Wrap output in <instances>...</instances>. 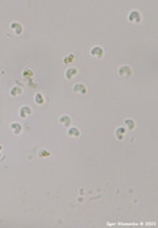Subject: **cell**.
I'll return each mask as SVG.
<instances>
[{
    "instance_id": "cell-1",
    "label": "cell",
    "mask_w": 158,
    "mask_h": 228,
    "mask_svg": "<svg viewBox=\"0 0 158 228\" xmlns=\"http://www.w3.org/2000/svg\"><path fill=\"white\" fill-rule=\"evenodd\" d=\"M119 75L120 77H125V78H129L132 75V69L129 66H121L119 69Z\"/></svg>"
},
{
    "instance_id": "cell-2",
    "label": "cell",
    "mask_w": 158,
    "mask_h": 228,
    "mask_svg": "<svg viewBox=\"0 0 158 228\" xmlns=\"http://www.w3.org/2000/svg\"><path fill=\"white\" fill-rule=\"evenodd\" d=\"M129 21L131 23H140L141 21V13L138 11H132L129 15Z\"/></svg>"
},
{
    "instance_id": "cell-3",
    "label": "cell",
    "mask_w": 158,
    "mask_h": 228,
    "mask_svg": "<svg viewBox=\"0 0 158 228\" xmlns=\"http://www.w3.org/2000/svg\"><path fill=\"white\" fill-rule=\"evenodd\" d=\"M90 53H91V55H92V57H96V58H102L103 57V49L100 48V46H94L92 49H91V51H90Z\"/></svg>"
},
{
    "instance_id": "cell-4",
    "label": "cell",
    "mask_w": 158,
    "mask_h": 228,
    "mask_svg": "<svg viewBox=\"0 0 158 228\" xmlns=\"http://www.w3.org/2000/svg\"><path fill=\"white\" fill-rule=\"evenodd\" d=\"M74 91L78 92V94H87V87L83 83H76L74 86Z\"/></svg>"
},
{
    "instance_id": "cell-5",
    "label": "cell",
    "mask_w": 158,
    "mask_h": 228,
    "mask_svg": "<svg viewBox=\"0 0 158 228\" xmlns=\"http://www.w3.org/2000/svg\"><path fill=\"white\" fill-rule=\"evenodd\" d=\"M19 113H20V117H28L29 115H32V109L29 108V107H21L20 111H19Z\"/></svg>"
},
{
    "instance_id": "cell-6",
    "label": "cell",
    "mask_w": 158,
    "mask_h": 228,
    "mask_svg": "<svg viewBox=\"0 0 158 228\" xmlns=\"http://www.w3.org/2000/svg\"><path fill=\"white\" fill-rule=\"evenodd\" d=\"M11 29H12L16 34L23 33V25L19 24V23H12V24H11Z\"/></svg>"
},
{
    "instance_id": "cell-7",
    "label": "cell",
    "mask_w": 158,
    "mask_h": 228,
    "mask_svg": "<svg viewBox=\"0 0 158 228\" xmlns=\"http://www.w3.org/2000/svg\"><path fill=\"white\" fill-rule=\"evenodd\" d=\"M125 135H127V128L125 127H121V128H117L116 129V137L119 140H123L125 137Z\"/></svg>"
},
{
    "instance_id": "cell-8",
    "label": "cell",
    "mask_w": 158,
    "mask_h": 228,
    "mask_svg": "<svg viewBox=\"0 0 158 228\" xmlns=\"http://www.w3.org/2000/svg\"><path fill=\"white\" fill-rule=\"evenodd\" d=\"M67 135L71 137H79L80 136V131H79L78 128H75V127H71V128H69V131H67Z\"/></svg>"
},
{
    "instance_id": "cell-9",
    "label": "cell",
    "mask_w": 158,
    "mask_h": 228,
    "mask_svg": "<svg viewBox=\"0 0 158 228\" xmlns=\"http://www.w3.org/2000/svg\"><path fill=\"white\" fill-rule=\"evenodd\" d=\"M11 129L13 131L15 135H19V133H21V131H23V127H21L19 123H12V124H11Z\"/></svg>"
},
{
    "instance_id": "cell-10",
    "label": "cell",
    "mask_w": 158,
    "mask_h": 228,
    "mask_svg": "<svg viewBox=\"0 0 158 228\" xmlns=\"http://www.w3.org/2000/svg\"><path fill=\"white\" fill-rule=\"evenodd\" d=\"M76 74H78V70H76L75 67H70L66 70V78L67 79H71L72 77H75Z\"/></svg>"
},
{
    "instance_id": "cell-11",
    "label": "cell",
    "mask_w": 158,
    "mask_h": 228,
    "mask_svg": "<svg viewBox=\"0 0 158 228\" xmlns=\"http://www.w3.org/2000/svg\"><path fill=\"white\" fill-rule=\"evenodd\" d=\"M59 123H61V124H63L65 127H69V125H71V119H70L67 115H63V116H61V117H59Z\"/></svg>"
},
{
    "instance_id": "cell-12",
    "label": "cell",
    "mask_w": 158,
    "mask_h": 228,
    "mask_svg": "<svg viewBox=\"0 0 158 228\" xmlns=\"http://www.w3.org/2000/svg\"><path fill=\"white\" fill-rule=\"evenodd\" d=\"M124 124H125V128H127V129H129V131L134 129V127H136V123H134L132 119H125Z\"/></svg>"
},
{
    "instance_id": "cell-13",
    "label": "cell",
    "mask_w": 158,
    "mask_h": 228,
    "mask_svg": "<svg viewBox=\"0 0 158 228\" xmlns=\"http://www.w3.org/2000/svg\"><path fill=\"white\" fill-rule=\"evenodd\" d=\"M20 94H23V89H21V87H13V89H11V95L12 96H19Z\"/></svg>"
},
{
    "instance_id": "cell-14",
    "label": "cell",
    "mask_w": 158,
    "mask_h": 228,
    "mask_svg": "<svg viewBox=\"0 0 158 228\" xmlns=\"http://www.w3.org/2000/svg\"><path fill=\"white\" fill-rule=\"evenodd\" d=\"M35 102L37 103V104H44L45 99H44V96H42V94H36V96H35Z\"/></svg>"
},
{
    "instance_id": "cell-15",
    "label": "cell",
    "mask_w": 158,
    "mask_h": 228,
    "mask_svg": "<svg viewBox=\"0 0 158 228\" xmlns=\"http://www.w3.org/2000/svg\"><path fill=\"white\" fill-rule=\"evenodd\" d=\"M72 61H74V55H72V54H70V55H67V57L63 58V63H71Z\"/></svg>"
},
{
    "instance_id": "cell-16",
    "label": "cell",
    "mask_w": 158,
    "mask_h": 228,
    "mask_svg": "<svg viewBox=\"0 0 158 228\" xmlns=\"http://www.w3.org/2000/svg\"><path fill=\"white\" fill-rule=\"evenodd\" d=\"M24 77H27V78H32L33 77V71H32L31 69H27L24 71Z\"/></svg>"
},
{
    "instance_id": "cell-17",
    "label": "cell",
    "mask_w": 158,
    "mask_h": 228,
    "mask_svg": "<svg viewBox=\"0 0 158 228\" xmlns=\"http://www.w3.org/2000/svg\"><path fill=\"white\" fill-rule=\"evenodd\" d=\"M38 156H40V157H49V156H50V153H49L48 150H41V152L38 153Z\"/></svg>"
},
{
    "instance_id": "cell-18",
    "label": "cell",
    "mask_w": 158,
    "mask_h": 228,
    "mask_svg": "<svg viewBox=\"0 0 158 228\" xmlns=\"http://www.w3.org/2000/svg\"><path fill=\"white\" fill-rule=\"evenodd\" d=\"M1 149H3V148H1V145H0V156H1Z\"/></svg>"
}]
</instances>
